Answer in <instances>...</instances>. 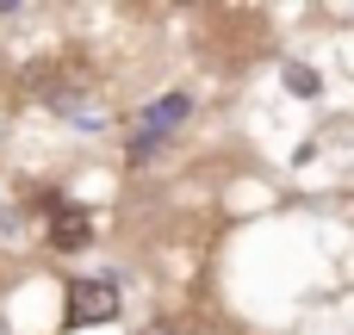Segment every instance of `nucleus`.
Here are the masks:
<instances>
[{"mask_svg":"<svg viewBox=\"0 0 354 335\" xmlns=\"http://www.w3.org/2000/svg\"><path fill=\"white\" fill-rule=\"evenodd\" d=\"M68 329H87V323H112L118 317V292H112V280H75L68 286Z\"/></svg>","mask_w":354,"mask_h":335,"instance_id":"nucleus-1","label":"nucleus"},{"mask_svg":"<svg viewBox=\"0 0 354 335\" xmlns=\"http://www.w3.org/2000/svg\"><path fill=\"white\" fill-rule=\"evenodd\" d=\"M87 236H93V218L81 205H56L50 211V242L56 249H87Z\"/></svg>","mask_w":354,"mask_h":335,"instance_id":"nucleus-2","label":"nucleus"},{"mask_svg":"<svg viewBox=\"0 0 354 335\" xmlns=\"http://www.w3.org/2000/svg\"><path fill=\"white\" fill-rule=\"evenodd\" d=\"M180 118H187V93H168V99H162V106H156V112L143 118V131H156V137H168V131H174Z\"/></svg>","mask_w":354,"mask_h":335,"instance_id":"nucleus-3","label":"nucleus"},{"mask_svg":"<svg viewBox=\"0 0 354 335\" xmlns=\"http://www.w3.org/2000/svg\"><path fill=\"white\" fill-rule=\"evenodd\" d=\"M156 143H162V137H156V131H143V124H137V137H131V162H149V149H156Z\"/></svg>","mask_w":354,"mask_h":335,"instance_id":"nucleus-4","label":"nucleus"},{"mask_svg":"<svg viewBox=\"0 0 354 335\" xmlns=\"http://www.w3.org/2000/svg\"><path fill=\"white\" fill-rule=\"evenodd\" d=\"M286 87H292V93H317V75H311V68H286Z\"/></svg>","mask_w":354,"mask_h":335,"instance_id":"nucleus-5","label":"nucleus"},{"mask_svg":"<svg viewBox=\"0 0 354 335\" xmlns=\"http://www.w3.org/2000/svg\"><path fill=\"white\" fill-rule=\"evenodd\" d=\"M143 335H187V329H180V323H168V317H162V323H149V329H143Z\"/></svg>","mask_w":354,"mask_h":335,"instance_id":"nucleus-6","label":"nucleus"}]
</instances>
